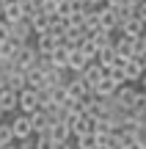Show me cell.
<instances>
[{"label":"cell","instance_id":"obj_1","mask_svg":"<svg viewBox=\"0 0 146 149\" xmlns=\"http://www.w3.org/2000/svg\"><path fill=\"white\" fill-rule=\"evenodd\" d=\"M36 50H33V44L28 42V44H22L19 47V53L11 58V64H14V69H19V72H28V69H33L36 66Z\"/></svg>","mask_w":146,"mask_h":149},{"label":"cell","instance_id":"obj_2","mask_svg":"<svg viewBox=\"0 0 146 149\" xmlns=\"http://www.w3.org/2000/svg\"><path fill=\"white\" fill-rule=\"evenodd\" d=\"M8 127H11V135H14V141H28V138H33L30 119L22 116V113H14V119L8 122Z\"/></svg>","mask_w":146,"mask_h":149},{"label":"cell","instance_id":"obj_3","mask_svg":"<svg viewBox=\"0 0 146 149\" xmlns=\"http://www.w3.org/2000/svg\"><path fill=\"white\" fill-rule=\"evenodd\" d=\"M135 91L138 88H132V86H119L116 88V94H113V105H116V111H121V113H130L132 111V97H135Z\"/></svg>","mask_w":146,"mask_h":149},{"label":"cell","instance_id":"obj_4","mask_svg":"<svg viewBox=\"0 0 146 149\" xmlns=\"http://www.w3.org/2000/svg\"><path fill=\"white\" fill-rule=\"evenodd\" d=\"M58 47H61V36H55V33H42V36H36V44H33L36 55H47V58Z\"/></svg>","mask_w":146,"mask_h":149},{"label":"cell","instance_id":"obj_5","mask_svg":"<svg viewBox=\"0 0 146 149\" xmlns=\"http://www.w3.org/2000/svg\"><path fill=\"white\" fill-rule=\"evenodd\" d=\"M64 91H66V100H72V102H80L83 97L88 94V88H86V83H83L77 74H72L69 77V83L64 86Z\"/></svg>","mask_w":146,"mask_h":149},{"label":"cell","instance_id":"obj_6","mask_svg":"<svg viewBox=\"0 0 146 149\" xmlns=\"http://www.w3.org/2000/svg\"><path fill=\"white\" fill-rule=\"evenodd\" d=\"M102 74H105V69H102V66H97V64H88V66H86V69H83L80 74H77V77H80V80H83V83H86V88H88V91H91V88H94V86H97V83H99V80H102Z\"/></svg>","mask_w":146,"mask_h":149},{"label":"cell","instance_id":"obj_7","mask_svg":"<svg viewBox=\"0 0 146 149\" xmlns=\"http://www.w3.org/2000/svg\"><path fill=\"white\" fill-rule=\"evenodd\" d=\"M47 135L55 141V144H66V141H72V135H69V127H66L64 122H53L47 127Z\"/></svg>","mask_w":146,"mask_h":149},{"label":"cell","instance_id":"obj_8","mask_svg":"<svg viewBox=\"0 0 146 149\" xmlns=\"http://www.w3.org/2000/svg\"><path fill=\"white\" fill-rule=\"evenodd\" d=\"M141 77H143V61L130 58V61L124 64V80H127V86L135 83V80H141Z\"/></svg>","mask_w":146,"mask_h":149},{"label":"cell","instance_id":"obj_9","mask_svg":"<svg viewBox=\"0 0 146 149\" xmlns=\"http://www.w3.org/2000/svg\"><path fill=\"white\" fill-rule=\"evenodd\" d=\"M116 33H121V36H127V39H138V36H143V22L127 19V22H121V28Z\"/></svg>","mask_w":146,"mask_h":149},{"label":"cell","instance_id":"obj_10","mask_svg":"<svg viewBox=\"0 0 146 149\" xmlns=\"http://www.w3.org/2000/svg\"><path fill=\"white\" fill-rule=\"evenodd\" d=\"M30 130H33V135H42V133H47V127H50V119H47V113L44 111H36V113H30Z\"/></svg>","mask_w":146,"mask_h":149},{"label":"cell","instance_id":"obj_11","mask_svg":"<svg viewBox=\"0 0 146 149\" xmlns=\"http://www.w3.org/2000/svg\"><path fill=\"white\" fill-rule=\"evenodd\" d=\"M6 88L14 91V94H19V91L25 88V72L11 69V72H8V77H6Z\"/></svg>","mask_w":146,"mask_h":149},{"label":"cell","instance_id":"obj_12","mask_svg":"<svg viewBox=\"0 0 146 149\" xmlns=\"http://www.w3.org/2000/svg\"><path fill=\"white\" fill-rule=\"evenodd\" d=\"M86 66H88V61L83 58L77 50H72V53H69V61H66V72H69V74H80Z\"/></svg>","mask_w":146,"mask_h":149},{"label":"cell","instance_id":"obj_13","mask_svg":"<svg viewBox=\"0 0 146 149\" xmlns=\"http://www.w3.org/2000/svg\"><path fill=\"white\" fill-rule=\"evenodd\" d=\"M25 88H30V91H42L44 88V74L39 72L36 66L25 72Z\"/></svg>","mask_w":146,"mask_h":149},{"label":"cell","instance_id":"obj_14","mask_svg":"<svg viewBox=\"0 0 146 149\" xmlns=\"http://www.w3.org/2000/svg\"><path fill=\"white\" fill-rule=\"evenodd\" d=\"M22 44H25V42H17V39H11V36H8L3 44H0V58H3V61H11L17 53H19Z\"/></svg>","mask_w":146,"mask_h":149},{"label":"cell","instance_id":"obj_15","mask_svg":"<svg viewBox=\"0 0 146 149\" xmlns=\"http://www.w3.org/2000/svg\"><path fill=\"white\" fill-rule=\"evenodd\" d=\"M0 111L8 116V113H17V94L14 91H8V88H3L0 91Z\"/></svg>","mask_w":146,"mask_h":149},{"label":"cell","instance_id":"obj_16","mask_svg":"<svg viewBox=\"0 0 146 149\" xmlns=\"http://www.w3.org/2000/svg\"><path fill=\"white\" fill-rule=\"evenodd\" d=\"M113 61H116V55H113V47H102V50H97V58H94V64L97 66H102L105 72L110 69V66H113Z\"/></svg>","mask_w":146,"mask_h":149},{"label":"cell","instance_id":"obj_17","mask_svg":"<svg viewBox=\"0 0 146 149\" xmlns=\"http://www.w3.org/2000/svg\"><path fill=\"white\" fill-rule=\"evenodd\" d=\"M0 19H3L6 25H14V22L25 19V11H22V8H19L17 3H8V6H6V11H3V17H0Z\"/></svg>","mask_w":146,"mask_h":149},{"label":"cell","instance_id":"obj_18","mask_svg":"<svg viewBox=\"0 0 146 149\" xmlns=\"http://www.w3.org/2000/svg\"><path fill=\"white\" fill-rule=\"evenodd\" d=\"M69 53H72V50H66L64 44H61V47L55 50L53 55H50V64H53V69H61V72H64V69H66V61H69Z\"/></svg>","mask_w":146,"mask_h":149},{"label":"cell","instance_id":"obj_19","mask_svg":"<svg viewBox=\"0 0 146 149\" xmlns=\"http://www.w3.org/2000/svg\"><path fill=\"white\" fill-rule=\"evenodd\" d=\"M86 39H91V44L97 50H102V47H108L110 42H113V33H108V31H102V28H99V31H94L91 36H86Z\"/></svg>","mask_w":146,"mask_h":149},{"label":"cell","instance_id":"obj_20","mask_svg":"<svg viewBox=\"0 0 146 149\" xmlns=\"http://www.w3.org/2000/svg\"><path fill=\"white\" fill-rule=\"evenodd\" d=\"M143 55H146V39L138 36V39H132V58L143 61Z\"/></svg>","mask_w":146,"mask_h":149},{"label":"cell","instance_id":"obj_21","mask_svg":"<svg viewBox=\"0 0 146 149\" xmlns=\"http://www.w3.org/2000/svg\"><path fill=\"white\" fill-rule=\"evenodd\" d=\"M11 144H14L11 127H8V122H3V124H0V149H3V146H11Z\"/></svg>","mask_w":146,"mask_h":149},{"label":"cell","instance_id":"obj_22","mask_svg":"<svg viewBox=\"0 0 146 149\" xmlns=\"http://www.w3.org/2000/svg\"><path fill=\"white\" fill-rule=\"evenodd\" d=\"M86 3H88V6H91V11H94V8H97V6H102V3H105V0H86Z\"/></svg>","mask_w":146,"mask_h":149},{"label":"cell","instance_id":"obj_23","mask_svg":"<svg viewBox=\"0 0 146 149\" xmlns=\"http://www.w3.org/2000/svg\"><path fill=\"white\" fill-rule=\"evenodd\" d=\"M8 3H14V0H0V17H3V11H6V6Z\"/></svg>","mask_w":146,"mask_h":149},{"label":"cell","instance_id":"obj_24","mask_svg":"<svg viewBox=\"0 0 146 149\" xmlns=\"http://www.w3.org/2000/svg\"><path fill=\"white\" fill-rule=\"evenodd\" d=\"M55 149H72V141H66V144H55Z\"/></svg>","mask_w":146,"mask_h":149},{"label":"cell","instance_id":"obj_25","mask_svg":"<svg viewBox=\"0 0 146 149\" xmlns=\"http://www.w3.org/2000/svg\"><path fill=\"white\" fill-rule=\"evenodd\" d=\"M3 149H17V144H11V146H3Z\"/></svg>","mask_w":146,"mask_h":149}]
</instances>
